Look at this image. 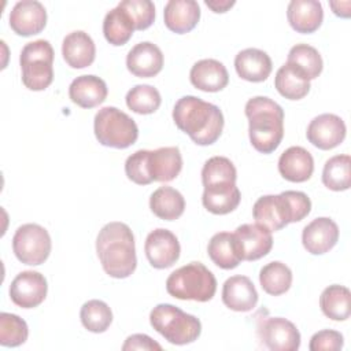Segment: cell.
<instances>
[{
    "mask_svg": "<svg viewBox=\"0 0 351 351\" xmlns=\"http://www.w3.org/2000/svg\"><path fill=\"white\" fill-rule=\"evenodd\" d=\"M173 121L197 145L214 144L225 123L219 107L196 96H182L176 101Z\"/></svg>",
    "mask_w": 351,
    "mask_h": 351,
    "instance_id": "1",
    "label": "cell"
},
{
    "mask_svg": "<svg viewBox=\"0 0 351 351\" xmlns=\"http://www.w3.org/2000/svg\"><path fill=\"white\" fill-rule=\"evenodd\" d=\"M96 252L103 270L112 278H126L136 270L134 236L123 222H108L100 229L96 237Z\"/></svg>",
    "mask_w": 351,
    "mask_h": 351,
    "instance_id": "2",
    "label": "cell"
},
{
    "mask_svg": "<svg viewBox=\"0 0 351 351\" xmlns=\"http://www.w3.org/2000/svg\"><path fill=\"white\" fill-rule=\"evenodd\" d=\"M248 136L252 147L262 154L276 151L284 137V110L266 96H255L245 103Z\"/></svg>",
    "mask_w": 351,
    "mask_h": 351,
    "instance_id": "3",
    "label": "cell"
},
{
    "mask_svg": "<svg viewBox=\"0 0 351 351\" xmlns=\"http://www.w3.org/2000/svg\"><path fill=\"white\" fill-rule=\"evenodd\" d=\"M310 211L311 200L300 191H284L280 195L261 196L252 207L255 222L270 232H277L291 222L302 221Z\"/></svg>",
    "mask_w": 351,
    "mask_h": 351,
    "instance_id": "4",
    "label": "cell"
},
{
    "mask_svg": "<svg viewBox=\"0 0 351 351\" xmlns=\"http://www.w3.org/2000/svg\"><path fill=\"white\" fill-rule=\"evenodd\" d=\"M166 291L180 300L208 302L217 291V280L211 270L200 262H191L170 273Z\"/></svg>",
    "mask_w": 351,
    "mask_h": 351,
    "instance_id": "5",
    "label": "cell"
},
{
    "mask_svg": "<svg viewBox=\"0 0 351 351\" xmlns=\"http://www.w3.org/2000/svg\"><path fill=\"white\" fill-rule=\"evenodd\" d=\"M149 324L169 343L176 346L193 343L202 333L199 318L170 303L156 304L149 313Z\"/></svg>",
    "mask_w": 351,
    "mask_h": 351,
    "instance_id": "6",
    "label": "cell"
},
{
    "mask_svg": "<svg viewBox=\"0 0 351 351\" xmlns=\"http://www.w3.org/2000/svg\"><path fill=\"white\" fill-rule=\"evenodd\" d=\"M53 48L48 40L27 43L19 56L22 82L30 90H44L53 81Z\"/></svg>",
    "mask_w": 351,
    "mask_h": 351,
    "instance_id": "7",
    "label": "cell"
},
{
    "mask_svg": "<svg viewBox=\"0 0 351 351\" xmlns=\"http://www.w3.org/2000/svg\"><path fill=\"white\" fill-rule=\"evenodd\" d=\"M93 130L101 145L118 149L133 145L138 137V128L134 119L111 106L103 107L96 112Z\"/></svg>",
    "mask_w": 351,
    "mask_h": 351,
    "instance_id": "8",
    "label": "cell"
},
{
    "mask_svg": "<svg viewBox=\"0 0 351 351\" xmlns=\"http://www.w3.org/2000/svg\"><path fill=\"white\" fill-rule=\"evenodd\" d=\"M52 248L48 230L37 223H25L15 230L12 251L16 259L25 265L37 266L44 263Z\"/></svg>",
    "mask_w": 351,
    "mask_h": 351,
    "instance_id": "9",
    "label": "cell"
},
{
    "mask_svg": "<svg viewBox=\"0 0 351 351\" xmlns=\"http://www.w3.org/2000/svg\"><path fill=\"white\" fill-rule=\"evenodd\" d=\"M258 336L271 351H296L300 347V333L293 322L282 317H267L258 326Z\"/></svg>",
    "mask_w": 351,
    "mask_h": 351,
    "instance_id": "10",
    "label": "cell"
},
{
    "mask_svg": "<svg viewBox=\"0 0 351 351\" xmlns=\"http://www.w3.org/2000/svg\"><path fill=\"white\" fill-rule=\"evenodd\" d=\"M145 256L155 269H167L173 266L181 252L178 239L169 229L158 228L148 233L144 244Z\"/></svg>",
    "mask_w": 351,
    "mask_h": 351,
    "instance_id": "11",
    "label": "cell"
},
{
    "mask_svg": "<svg viewBox=\"0 0 351 351\" xmlns=\"http://www.w3.org/2000/svg\"><path fill=\"white\" fill-rule=\"evenodd\" d=\"M233 236L241 261H258L273 247L271 232L259 223H243L236 228Z\"/></svg>",
    "mask_w": 351,
    "mask_h": 351,
    "instance_id": "12",
    "label": "cell"
},
{
    "mask_svg": "<svg viewBox=\"0 0 351 351\" xmlns=\"http://www.w3.org/2000/svg\"><path fill=\"white\" fill-rule=\"evenodd\" d=\"M48 292L45 277L34 270L21 271L10 285L11 300L22 308L40 306Z\"/></svg>",
    "mask_w": 351,
    "mask_h": 351,
    "instance_id": "13",
    "label": "cell"
},
{
    "mask_svg": "<svg viewBox=\"0 0 351 351\" xmlns=\"http://www.w3.org/2000/svg\"><path fill=\"white\" fill-rule=\"evenodd\" d=\"M344 121L335 114H321L313 118L307 126V140L317 148L328 151L336 148L346 138Z\"/></svg>",
    "mask_w": 351,
    "mask_h": 351,
    "instance_id": "14",
    "label": "cell"
},
{
    "mask_svg": "<svg viewBox=\"0 0 351 351\" xmlns=\"http://www.w3.org/2000/svg\"><path fill=\"white\" fill-rule=\"evenodd\" d=\"M8 19L11 29L18 36L29 37L44 30L47 25V11L37 0H22L12 7Z\"/></svg>",
    "mask_w": 351,
    "mask_h": 351,
    "instance_id": "15",
    "label": "cell"
},
{
    "mask_svg": "<svg viewBox=\"0 0 351 351\" xmlns=\"http://www.w3.org/2000/svg\"><path fill=\"white\" fill-rule=\"evenodd\" d=\"M339 240L337 223L328 218L319 217L307 223L302 232V243L307 252L322 255L330 251Z\"/></svg>",
    "mask_w": 351,
    "mask_h": 351,
    "instance_id": "16",
    "label": "cell"
},
{
    "mask_svg": "<svg viewBox=\"0 0 351 351\" xmlns=\"http://www.w3.org/2000/svg\"><path fill=\"white\" fill-rule=\"evenodd\" d=\"M126 67L136 77H155L163 67V53L160 48L154 43H138L128 52Z\"/></svg>",
    "mask_w": 351,
    "mask_h": 351,
    "instance_id": "17",
    "label": "cell"
},
{
    "mask_svg": "<svg viewBox=\"0 0 351 351\" xmlns=\"http://www.w3.org/2000/svg\"><path fill=\"white\" fill-rule=\"evenodd\" d=\"M223 304L240 313L251 311L258 303V292L247 276H232L222 287Z\"/></svg>",
    "mask_w": 351,
    "mask_h": 351,
    "instance_id": "18",
    "label": "cell"
},
{
    "mask_svg": "<svg viewBox=\"0 0 351 351\" xmlns=\"http://www.w3.org/2000/svg\"><path fill=\"white\" fill-rule=\"evenodd\" d=\"M191 84L203 92H219L229 82L226 67L215 59H202L189 71Z\"/></svg>",
    "mask_w": 351,
    "mask_h": 351,
    "instance_id": "19",
    "label": "cell"
},
{
    "mask_svg": "<svg viewBox=\"0 0 351 351\" xmlns=\"http://www.w3.org/2000/svg\"><path fill=\"white\" fill-rule=\"evenodd\" d=\"M278 171L287 181L304 182L314 171L313 155L303 147H289L278 159Z\"/></svg>",
    "mask_w": 351,
    "mask_h": 351,
    "instance_id": "20",
    "label": "cell"
},
{
    "mask_svg": "<svg viewBox=\"0 0 351 351\" xmlns=\"http://www.w3.org/2000/svg\"><path fill=\"white\" fill-rule=\"evenodd\" d=\"M163 19L169 30L184 34L197 25L200 7L195 0H170L165 5Z\"/></svg>",
    "mask_w": 351,
    "mask_h": 351,
    "instance_id": "21",
    "label": "cell"
},
{
    "mask_svg": "<svg viewBox=\"0 0 351 351\" xmlns=\"http://www.w3.org/2000/svg\"><path fill=\"white\" fill-rule=\"evenodd\" d=\"M62 55L70 67L84 69L93 63L96 56V47L88 33L75 30L63 38Z\"/></svg>",
    "mask_w": 351,
    "mask_h": 351,
    "instance_id": "22",
    "label": "cell"
},
{
    "mask_svg": "<svg viewBox=\"0 0 351 351\" xmlns=\"http://www.w3.org/2000/svg\"><path fill=\"white\" fill-rule=\"evenodd\" d=\"M106 82L92 74H85L74 78L69 86V96L71 101L82 108H93L101 104L107 97Z\"/></svg>",
    "mask_w": 351,
    "mask_h": 351,
    "instance_id": "23",
    "label": "cell"
},
{
    "mask_svg": "<svg viewBox=\"0 0 351 351\" xmlns=\"http://www.w3.org/2000/svg\"><path fill=\"white\" fill-rule=\"evenodd\" d=\"M287 18L298 33H314L322 23L324 10L317 0H292L287 8Z\"/></svg>",
    "mask_w": 351,
    "mask_h": 351,
    "instance_id": "24",
    "label": "cell"
},
{
    "mask_svg": "<svg viewBox=\"0 0 351 351\" xmlns=\"http://www.w3.org/2000/svg\"><path fill=\"white\" fill-rule=\"evenodd\" d=\"M234 69L240 78L250 82L265 81L273 69L270 56L258 48L240 51L234 58Z\"/></svg>",
    "mask_w": 351,
    "mask_h": 351,
    "instance_id": "25",
    "label": "cell"
},
{
    "mask_svg": "<svg viewBox=\"0 0 351 351\" xmlns=\"http://www.w3.org/2000/svg\"><path fill=\"white\" fill-rule=\"evenodd\" d=\"M241 200L236 182H221L204 186L202 203L207 211L215 215H225L237 208Z\"/></svg>",
    "mask_w": 351,
    "mask_h": 351,
    "instance_id": "26",
    "label": "cell"
},
{
    "mask_svg": "<svg viewBox=\"0 0 351 351\" xmlns=\"http://www.w3.org/2000/svg\"><path fill=\"white\" fill-rule=\"evenodd\" d=\"M182 169V156L178 147H160L149 151V174L152 181H173Z\"/></svg>",
    "mask_w": 351,
    "mask_h": 351,
    "instance_id": "27",
    "label": "cell"
},
{
    "mask_svg": "<svg viewBox=\"0 0 351 351\" xmlns=\"http://www.w3.org/2000/svg\"><path fill=\"white\" fill-rule=\"evenodd\" d=\"M149 208L158 218L174 221L182 215L185 210V199L171 186H159L149 197Z\"/></svg>",
    "mask_w": 351,
    "mask_h": 351,
    "instance_id": "28",
    "label": "cell"
},
{
    "mask_svg": "<svg viewBox=\"0 0 351 351\" xmlns=\"http://www.w3.org/2000/svg\"><path fill=\"white\" fill-rule=\"evenodd\" d=\"M207 254L218 267L225 270L234 269L241 262L234 236L229 232L215 233L208 241Z\"/></svg>",
    "mask_w": 351,
    "mask_h": 351,
    "instance_id": "29",
    "label": "cell"
},
{
    "mask_svg": "<svg viewBox=\"0 0 351 351\" xmlns=\"http://www.w3.org/2000/svg\"><path fill=\"white\" fill-rule=\"evenodd\" d=\"M322 313L333 321H346L351 314V292L347 287L333 284L326 287L319 296Z\"/></svg>",
    "mask_w": 351,
    "mask_h": 351,
    "instance_id": "30",
    "label": "cell"
},
{
    "mask_svg": "<svg viewBox=\"0 0 351 351\" xmlns=\"http://www.w3.org/2000/svg\"><path fill=\"white\" fill-rule=\"evenodd\" d=\"M134 30V23L130 15L119 5L106 14L103 21V34L111 45L119 47L126 44Z\"/></svg>",
    "mask_w": 351,
    "mask_h": 351,
    "instance_id": "31",
    "label": "cell"
},
{
    "mask_svg": "<svg viewBox=\"0 0 351 351\" xmlns=\"http://www.w3.org/2000/svg\"><path fill=\"white\" fill-rule=\"evenodd\" d=\"M274 86L278 93L289 100H300L310 92V81L295 67L284 63L276 73Z\"/></svg>",
    "mask_w": 351,
    "mask_h": 351,
    "instance_id": "32",
    "label": "cell"
},
{
    "mask_svg": "<svg viewBox=\"0 0 351 351\" xmlns=\"http://www.w3.org/2000/svg\"><path fill=\"white\" fill-rule=\"evenodd\" d=\"M259 282L266 293L271 296H280L291 288L292 271L285 263L273 261L261 269Z\"/></svg>",
    "mask_w": 351,
    "mask_h": 351,
    "instance_id": "33",
    "label": "cell"
},
{
    "mask_svg": "<svg viewBox=\"0 0 351 351\" xmlns=\"http://www.w3.org/2000/svg\"><path fill=\"white\" fill-rule=\"evenodd\" d=\"M287 63L300 71L308 81L317 78L324 67L318 49L308 44L293 45L288 52Z\"/></svg>",
    "mask_w": 351,
    "mask_h": 351,
    "instance_id": "34",
    "label": "cell"
},
{
    "mask_svg": "<svg viewBox=\"0 0 351 351\" xmlns=\"http://www.w3.org/2000/svg\"><path fill=\"white\" fill-rule=\"evenodd\" d=\"M322 182L330 191H346L351 185L350 155H335L328 159L322 170Z\"/></svg>",
    "mask_w": 351,
    "mask_h": 351,
    "instance_id": "35",
    "label": "cell"
},
{
    "mask_svg": "<svg viewBox=\"0 0 351 351\" xmlns=\"http://www.w3.org/2000/svg\"><path fill=\"white\" fill-rule=\"evenodd\" d=\"M80 318L84 328L89 332L103 333L110 328L112 322V311L106 302L92 299L82 304Z\"/></svg>",
    "mask_w": 351,
    "mask_h": 351,
    "instance_id": "36",
    "label": "cell"
},
{
    "mask_svg": "<svg viewBox=\"0 0 351 351\" xmlns=\"http://www.w3.org/2000/svg\"><path fill=\"white\" fill-rule=\"evenodd\" d=\"M125 100H126V106L133 112L141 114V115H148L155 112L162 103L159 90L155 86L147 85V84H140L133 86L126 93Z\"/></svg>",
    "mask_w": 351,
    "mask_h": 351,
    "instance_id": "37",
    "label": "cell"
},
{
    "mask_svg": "<svg viewBox=\"0 0 351 351\" xmlns=\"http://www.w3.org/2000/svg\"><path fill=\"white\" fill-rule=\"evenodd\" d=\"M237 171L230 159L225 156H213L206 160L202 169L203 186L221 184V182H236Z\"/></svg>",
    "mask_w": 351,
    "mask_h": 351,
    "instance_id": "38",
    "label": "cell"
},
{
    "mask_svg": "<svg viewBox=\"0 0 351 351\" xmlns=\"http://www.w3.org/2000/svg\"><path fill=\"white\" fill-rule=\"evenodd\" d=\"M29 328L25 319L11 313L0 314V344L3 347H18L27 340Z\"/></svg>",
    "mask_w": 351,
    "mask_h": 351,
    "instance_id": "39",
    "label": "cell"
},
{
    "mask_svg": "<svg viewBox=\"0 0 351 351\" xmlns=\"http://www.w3.org/2000/svg\"><path fill=\"white\" fill-rule=\"evenodd\" d=\"M132 18L136 30L148 29L155 19V5L149 0H123L118 4Z\"/></svg>",
    "mask_w": 351,
    "mask_h": 351,
    "instance_id": "40",
    "label": "cell"
},
{
    "mask_svg": "<svg viewBox=\"0 0 351 351\" xmlns=\"http://www.w3.org/2000/svg\"><path fill=\"white\" fill-rule=\"evenodd\" d=\"M125 173L130 181L137 185H148L152 182L149 174V151L138 149L125 162Z\"/></svg>",
    "mask_w": 351,
    "mask_h": 351,
    "instance_id": "41",
    "label": "cell"
},
{
    "mask_svg": "<svg viewBox=\"0 0 351 351\" xmlns=\"http://www.w3.org/2000/svg\"><path fill=\"white\" fill-rule=\"evenodd\" d=\"M344 344L343 335L337 330L324 329L314 333L310 339V351H337L341 350Z\"/></svg>",
    "mask_w": 351,
    "mask_h": 351,
    "instance_id": "42",
    "label": "cell"
},
{
    "mask_svg": "<svg viewBox=\"0 0 351 351\" xmlns=\"http://www.w3.org/2000/svg\"><path fill=\"white\" fill-rule=\"evenodd\" d=\"M123 351H132V350H148V351H160L162 346L159 343H156L155 340H152L148 335L144 333H134L130 335L123 346H122Z\"/></svg>",
    "mask_w": 351,
    "mask_h": 351,
    "instance_id": "43",
    "label": "cell"
},
{
    "mask_svg": "<svg viewBox=\"0 0 351 351\" xmlns=\"http://www.w3.org/2000/svg\"><path fill=\"white\" fill-rule=\"evenodd\" d=\"M204 4L211 8L214 12H226L230 7L234 5V1L232 0H206Z\"/></svg>",
    "mask_w": 351,
    "mask_h": 351,
    "instance_id": "44",
    "label": "cell"
},
{
    "mask_svg": "<svg viewBox=\"0 0 351 351\" xmlns=\"http://www.w3.org/2000/svg\"><path fill=\"white\" fill-rule=\"evenodd\" d=\"M329 4L332 7L335 15L341 16V18L350 16V7H351L350 1H330Z\"/></svg>",
    "mask_w": 351,
    "mask_h": 351,
    "instance_id": "45",
    "label": "cell"
}]
</instances>
